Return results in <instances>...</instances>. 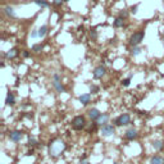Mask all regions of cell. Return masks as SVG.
Listing matches in <instances>:
<instances>
[{
	"label": "cell",
	"instance_id": "7",
	"mask_svg": "<svg viewBox=\"0 0 164 164\" xmlns=\"http://www.w3.org/2000/svg\"><path fill=\"white\" fill-rule=\"evenodd\" d=\"M105 73H107V68L104 67V65H99V67H96L94 69V72H92V74H94V78H96V80L103 78L104 76H105Z\"/></svg>",
	"mask_w": 164,
	"mask_h": 164
},
{
	"label": "cell",
	"instance_id": "19",
	"mask_svg": "<svg viewBox=\"0 0 164 164\" xmlns=\"http://www.w3.org/2000/svg\"><path fill=\"white\" fill-rule=\"evenodd\" d=\"M35 4H37L40 8H48L49 7V2L48 0H34Z\"/></svg>",
	"mask_w": 164,
	"mask_h": 164
},
{
	"label": "cell",
	"instance_id": "8",
	"mask_svg": "<svg viewBox=\"0 0 164 164\" xmlns=\"http://www.w3.org/2000/svg\"><path fill=\"white\" fill-rule=\"evenodd\" d=\"M23 137V133L21 132V131H12V132H9V139L13 141V143H19Z\"/></svg>",
	"mask_w": 164,
	"mask_h": 164
},
{
	"label": "cell",
	"instance_id": "11",
	"mask_svg": "<svg viewBox=\"0 0 164 164\" xmlns=\"http://www.w3.org/2000/svg\"><path fill=\"white\" fill-rule=\"evenodd\" d=\"M108 121H109V114L107 113H104L101 114V116L97 118V121H96V124H99V126H104V124H108Z\"/></svg>",
	"mask_w": 164,
	"mask_h": 164
},
{
	"label": "cell",
	"instance_id": "17",
	"mask_svg": "<svg viewBox=\"0 0 164 164\" xmlns=\"http://www.w3.org/2000/svg\"><path fill=\"white\" fill-rule=\"evenodd\" d=\"M153 147H154L155 150H162L163 147H164V144H163V141L160 140H155V141H153Z\"/></svg>",
	"mask_w": 164,
	"mask_h": 164
},
{
	"label": "cell",
	"instance_id": "1",
	"mask_svg": "<svg viewBox=\"0 0 164 164\" xmlns=\"http://www.w3.org/2000/svg\"><path fill=\"white\" fill-rule=\"evenodd\" d=\"M64 150H65V143L61 139L53 140L50 145H49V155L51 158H58L59 155H62Z\"/></svg>",
	"mask_w": 164,
	"mask_h": 164
},
{
	"label": "cell",
	"instance_id": "15",
	"mask_svg": "<svg viewBox=\"0 0 164 164\" xmlns=\"http://www.w3.org/2000/svg\"><path fill=\"white\" fill-rule=\"evenodd\" d=\"M5 103H7V105H14L15 104V97H14V95L12 94V92H8Z\"/></svg>",
	"mask_w": 164,
	"mask_h": 164
},
{
	"label": "cell",
	"instance_id": "2",
	"mask_svg": "<svg viewBox=\"0 0 164 164\" xmlns=\"http://www.w3.org/2000/svg\"><path fill=\"white\" fill-rule=\"evenodd\" d=\"M72 127L77 131H81L82 128L86 127V118L84 116H76L72 119Z\"/></svg>",
	"mask_w": 164,
	"mask_h": 164
},
{
	"label": "cell",
	"instance_id": "23",
	"mask_svg": "<svg viewBox=\"0 0 164 164\" xmlns=\"http://www.w3.org/2000/svg\"><path fill=\"white\" fill-rule=\"evenodd\" d=\"M42 50V45H34L32 46V51H36V53H39V51H41Z\"/></svg>",
	"mask_w": 164,
	"mask_h": 164
},
{
	"label": "cell",
	"instance_id": "12",
	"mask_svg": "<svg viewBox=\"0 0 164 164\" xmlns=\"http://www.w3.org/2000/svg\"><path fill=\"white\" fill-rule=\"evenodd\" d=\"M78 100H80L81 104H84V105H87V104L91 101V96H90V94H84V95H81V96L78 97Z\"/></svg>",
	"mask_w": 164,
	"mask_h": 164
},
{
	"label": "cell",
	"instance_id": "24",
	"mask_svg": "<svg viewBox=\"0 0 164 164\" xmlns=\"http://www.w3.org/2000/svg\"><path fill=\"white\" fill-rule=\"evenodd\" d=\"M90 35H91V37H92V40H96V39H97V32H96L95 28H92V30H91Z\"/></svg>",
	"mask_w": 164,
	"mask_h": 164
},
{
	"label": "cell",
	"instance_id": "4",
	"mask_svg": "<svg viewBox=\"0 0 164 164\" xmlns=\"http://www.w3.org/2000/svg\"><path fill=\"white\" fill-rule=\"evenodd\" d=\"M144 31H137V32H135V34L130 37V44L132 46H137L139 44H141V41L144 40Z\"/></svg>",
	"mask_w": 164,
	"mask_h": 164
},
{
	"label": "cell",
	"instance_id": "10",
	"mask_svg": "<svg viewBox=\"0 0 164 164\" xmlns=\"http://www.w3.org/2000/svg\"><path fill=\"white\" fill-rule=\"evenodd\" d=\"M124 136H126V139H127V140L132 141V140H136V139H137L139 133H137V131H136L135 128H131V130H128L127 132H126Z\"/></svg>",
	"mask_w": 164,
	"mask_h": 164
},
{
	"label": "cell",
	"instance_id": "32",
	"mask_svg": "<svg viewBox=\"0 0 164 164\" xmlns=\"http://www.w3.org/2000/svg\"><path fill=\"white\" fill-rule=\"evenodd\" d=\"M64 2H69V0H64Z\"/></svg>",
	"mask_w": 164,
	"mask_h": 164
},
{
	"label": "cell",
	"instance_id": "18",
	"mask_svg": "<svg viewBox=\"0 0 164 164\" xmlns=\"http://www.w3.org/2000/svg\"><path fill=\"white\" fill-rule=\"evenodd\" d=\"M37 31H39V37L41 39V37H44V36L48 34V26H46V25H44V26H41Z\"/></svg>",
	"mask_w": 164,
	"mask_h": 164
},
{
	"label": "cell",
	"instance_id": "6",
	"mask_svg": "<svg viewBox=\"0 0 164 164\" xmlns=\"http://www.w3.org/2000/svg\"><path fill=\"white\" fill-rule=\"evenodd\" d=\"M100 132H101L103 136L109 137V136H113L114 135V132H116V128H114V126H112V124H104V126H101Z\"/></svg>",
	"mask_w": 164,
	"mask_h": 164
},
{
	"label": "cell",
	"instance_id": "13",
	"mask_svg": "<svg viewBox=\"0 0 164 164\" xmlns=\"http://www.w3.org/2000/svg\"><path fill=\"white\" fill-rule=\"evenodd\" d=\"M4 13L8 15L9 18H15L17 15H15V12H14V8L13 7H5L4 8Z\"/></svg>",
	"mask_w": 164,
	"mask_h": 164
},
{
	"label": "cell",
	"instance_id": "3",
	"mask_svg": "<svg viewBox=\"0 0 164 164\" xmlns=\"http://www.w3.org/2000/svg\"><path fill=\"white\" fill-rule=\"evenodd\" d=\"M51 82H53V86H54V89H55L57 92L62 94V92L65 91L64 86H63V84H62V78H61V76H59V74H57V73H55V74H53V80H51Z\"/></svg>",
	"mask_w": 164,
	"mask_h": 164
},
{
	"label": "cell",
	"instance_id": "5",
	"mask_svg": "<svg viewBox=\"0 0 164 164\" xmlns=\"http://www.w3.org/2000/svg\"><path fill=\"white\" fill-rule=\"evenodd\" d=\"M116 126H127L131 123V117L130 114H121L119 117L116 118V121H114Z\"/></svg>",
	"mask_w": 164,
	"mask_h": 164
},
{
	"label": "cell",
	"instance_id": "33",
	"mask_svg": "<svg viewBox=\"0 0 164 164\" xmlns=\"http://www.w3.org/2000/svg\"><path fill=\"white\" fill-rule=\"evenodd\" d=\"M163 44H164V40H163Z\"/></svg>",
	"mask_w": 164,
	"mask_h": 164
},
{
	"label": "cell",
	"instance_id": "30",
	"mask_svg": "<svg viewBox=\"0 0 164 164\" xmlns=\"http://www.w3.org/2000/svg\"><path fill=\"white\" fill-rule=\"evenodd\" d=\"M23 57H25V58H28V57H30V53H28V51H23Z\"/></svg>",
	"mask_w": 164,
	"mask_h": 164
},
{
	"label": "cell",
	"instance_id": "28",
	"mask_svg": "<svg viewBox=\"0 0 164 164\" xmlns=\"http://www.w3.org/2000/svg\"><path fill=\"white\" fill-rule=\"evenodd\" d=\"M119 17H122V18L128 17V12H127V10H122V12H121V14H119Z\"/></svg>",
	"mask_w": 164,
	"mask_h": 164
},
{
	"label": "cell",
	"instance_id": "9",
	"mask_svg": "<svg viewBox=\"0 0 164 164\" xmlns=\"http://www.w3.org/2000/svg\"><path fill=\"white\" fill-rule=\"evenodd\" d=\"M100 116H101V113L97 110L96 108H92V109H90V110H89V117H90L91 121L96 122V121H97V118H99Z\"/></svg>",
	"mask_w": 164,
	"mask_h": 164
},
{
	"label": "cell",
	"instance_id": "31",
	"mask_svg": "<svg viewBox=\"0 0 164 164\" xmlns=\"http://www.w3.org/2000/svg\"><path fill=\"white\" fill-rule=\"evenodd\" d=\"M78 164H90V163H89V162H86V160H81Z\"/></svg>",
	"mask_w": 164,
	"mask_h": 164
},
{
	"label": "cell",
	"instance_id": "20",
	"mask_svg": "<svg viewBox=\"0 0 164 164\" xmlns=\"http://www.w3.org/2000/svg\"><path fill=\"white\" fill-rule=\"evenodd\" d=\"M124 18H122V17H118L116 21H114V27H123V25H124V21H123Z\"/></svg>",
	"mask_w": 164,
	"mask_h": 164
},
{
	"label": "cell",
	"instance_id": "16",
	"mask_svg": "<svg viewBox=\"0 0 164 164\" xmlns=\"http://www.w3.org/2000/svg\"><path fill=\"white\" fill-rule=\"evenodd\" d=\"M150 164H164V158L159 156V155H155L150 159Z\"/></svg>",
	"mask_w": 164,
	"mask_h": 164
},
{
	"label": "cell",
	"instance_id": "21",
	"mask_svg": "<svg viewBox=\"0 0 164 164\" xmlns=\"http://www.w3.org/2000/svg\"><path fill=\"white\" fill-rule=\"evenodd\" d=\"M140 53H141V49L139 46H133L132 49H131V55H133V57L140 55Z\"/></svg>",
	"mask_w": 164,
	"mask_h": 164
},
{
	"label": "cell",
	"instance_id": "26",
	"mask_svg": "<svg viewBox=\"0 0 164 164\" xmlns=\"http://www.w3.org/2000/svg\"><path fill=\"white\" fill-rule=\"evenodd\" d=\"M36 144H37V141H36L34 137H30V139H28V145H30V146H35Z\"/></svg>",
	"mask_w": 164,
	"mask_h": 164
},
{
	"label": "cell",
	"instance_id": "27",
	"mask_svg": "<svg viewBox=\"0 0 164 164\" xmlns=\"http://www.w3.org/2000/svg\"><path fill=\"white\" fill-rule=\"evenodd\" d=\"M137 5H133V7H131V9H130V12L131 13H133V14H136V13H137Z\"/></svg>",
	"mask_w": 164,
	"mask_h": 164
},
{
	"label": "cell",
	"instance_id": "22",
	"mask_svg": "<svg viewBox=\"0 0 164 164\" xmlns=\"http://www.w3.org/2000/svg\"><path fill=\"white\" fill-rule=\"evenodd\" d=\"M90 91L92 92V94H97V92H99V87H97L96 85H91L90 86Z\"/></svg>",
	"mask_w": 164,
	"mask_h": 164
},
{
	"label": "cell",
	"instance_id": "34",
	"mask_svg": "<svg viewBox=\"0 0 164 164\" xmlns=\"http://www.w3.org/2000/svg\"><path fill=\"white\" fill-rule=\"evenodd\" d=\"M114 164H117V163H114Z\"/></svg>",
	"mask_w": 164,
	"mask_h": 164
},
{
	"label": "cell",
	"instance_id": "14",
	"mask_svg": "<svg viewBox=\"0 0 164 164\" xmlns=\"http://www.w3.org/2000/svg\"><path fill=\"white\" fill-rule=\"evenodd\" d=\"M17 55H18V49H15V48L10 49V50H9L7 54H5V57H7L8 59H14Z\"/></svg>",
	"mask_w": 164,
	"mask_h": 164
},
{
	"label": "cell",
	"instance_id": "29",
	"mask_svg": "<svg viewBox=\"0 0 164 164\" xmlns=\"http://www.w3.org/2000/svg\"><path fill=\"white\" fill-rule=\"evenodd\" d=\"M63 2H64V0H54V5H57V7H59V5H62L63 4Z\"/></svg>",
	"mask_w": 164,
	"mask_h": 164
},
{
	"label": "cell",
	"instance_id": "25",
	"mask_svg": "<svg viewBox=\"0 0 164 164\" xmlns=\"http://www.w3.org/2000/svg\"><path fill=\"white\" fill-rule=\"evenodd\" d=\"M130 82H131V77H128V78H124V80L122 81V85H123L124 87H127V86H130Z\"/></svg>",
	"mask_w": 164,
	"mask_h": 164
}]
</instances>
